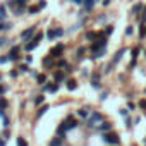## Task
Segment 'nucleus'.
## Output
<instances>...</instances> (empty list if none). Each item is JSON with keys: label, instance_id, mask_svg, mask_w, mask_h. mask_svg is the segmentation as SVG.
<instances>
[{"label": "nucleus", "instance_id": "nucleus-1", "mask_svg": "<svg viewBox=\"0 0 146 146\" xmlns=\"http://www.w3.org/2000/svg\"><path fill=\"white\" fill-rule=\"evenodd\" d=\"M76 125H78V120H74L72 117H67V119H65V122H62V125H58L57 132H58V136H62V134H65L69 129H74Z\"/></svg>", "mask_w": 146, "mask_h": 146}, {"label": "nucleus", "instance_id": "nucleus-2", "mask_svg": "<svg viewBox=\"0 0 146 146\" xmlns=\"http://www.w3.org/2000/svg\"><path fill=\"white\" fill-rule=\"evenodd\" d=\"M102 122H103V115L98 113V112H91V115L88 117V125L90 127H98Z\"/></svg>", "mask_w": 146, "mask_h": 146}, {"label": "nucleus", "instance_id": "nucleus-3", "mask_svg": "<svg viewBox=\"0 0 146 146\" xmlns=\"http://www.w3.org/2000/svg\"><path fill=\"white\" fill-rule=\"evenodd\" d=\"M64 35V29H60V28H50L48 31H46V38L52 41V40H55V38H58V36H62Z\"/></svg>", "mask_w": 146, "mask_h": 146}, {"label": "nucleus", "instance_id": "nucleus-4", "mask_svg": "<svg viewBox=\"0 0 146 146\" xmlns=\"http://www.w3.org/2000/svg\"><path fill=\"white\" fill-rule=\"evenodd\" d=\"M64 50H65V46H64V43H58V45H55L52 50H50V57H53V58H57V57H60L62 53H64Z\"/></svg>", "mask_w": 146, "mask_h": 146}, {"label": "nucleus", "instance_id": "nucleus-5", "mask_svg": "<svg viewBox=\"0 0 146 146\" xmlns=\"http://www.w3.org/2000/svg\"><path fill=\"white\" fill-rule=\"evenodd\" d=\"M103 141L108 143V144H117L119 143V136L115 132H105L103 134Z\"/></svg>", "mask_w": 146, "mask_h": 146}, {"label": "nucleus", "instance_id": "nucleus-6", "mask_svg": "<svg viewBox=\"0 0 146 146\" xmlns=\"http://www.w3.org/2000/svg\"><path fill=\"white\" fill-rule=\"evenodd\" d=\"M36 33V26H31V28H28V29H24L23 33H21V40L23 41H28V40H31V36Z\"/></svg>", "mask_w": 146, "mask_h": 146}, {"label": "nucleus", "instance_id": "nucleus-7", "mask_svg": "<svg viewBox=\"0 0 146 146\" xmlns=\"http://www.w3.org/2000/svg\"><path fill=\"white\" fill-rule=\"evenodd\" d=\"M38 45H40V40H38V38H33L31 43H28V45L24 46V50H26V52H31V50H35Z\"/></svg>", "mask_w": 146, "mask_h": 146}, {"label": "nucleus", "instance_id": "nucleus-8", "mask_svg": "<svg viewBox=\"0 0 146 146\" xmlns=\"http://www.w3.org/2000/svg\"><path fill=\"white\" fill-rule=\"evenodd\" d=\"M76 88H78V83H76L74 79H69V81H67V90H69V91H74Z\"/></svg>", "mask_w": 146, "mask_h": 146}, {"label": "nucleus", "instance_id": "nucleus-9", "mask_svg": "<svg viewBox=\"0 0 146 146\" xmlns=\"http://www.w3.org/2000/svg\"><path fill=\"white\" fill-rule=\"evenodd\" d=\"M143 9H144V7H143V4H136V5L131 9V14H134V16H136V14H139Z\"/></svg>", "mask_w": 146, "mask_h": 146}, {"label": "nucleus", "instance_id": "nucleus-10", "mask_svg": "<svg viewBox=\"0 0 146 146\" xmlns=\"http://www.w3.org/2000/svg\"><path fill=\"white\" fill-rule=\"evenodd\" d=\"M45 90H46V91H50V93H55V91L58 90V84H57V83H52V84H46V86H45Z\"/></svg>", "mask_w": 146, "mask_h": 146}, {"label": "nucleus", "instance_id": "nucleus-11", "mask_svg": "<svg viewBox=\"0 0 146 146\" xmlns=\"http://www.w3.org/2000/svg\"><path fill=\"white\" fill-rule=\"evenodd\" d=\"M98 127H100V131L108 132V131L112 129V124H110V122H102V125H98Z\"/></svg>", "mask_w": 146, "mask_h": 146}, {"label": "nucleus", "instance_id": "nucleus-12", "mask_svg": "<svg viewBox=\"0 0 146 146\" xmlns=\"http://www.w3.org/2000/svg\"><path fill=\"white\" fill-rule=\"evenodd\" d=\"M24 11H26V4H23V5H17V7L14 9V14H16V16H21Z\"/></svg>", "mask_w": 146, "mask_h": 146}, {"label": "nucleus", "instance_id": "nucleus-13", "mask_svg": "<svg viewBox=\"0 0 146 146\" xmlns=\"http://www.w3.org/2000/svg\"><path fill=\"white\" fill-rule=\"evenodd\" d=\"M46 110H48V105H41V107H40V110H38V113H36V119H40Z\"/></svg>", "mask_w": 146, "mask_h": 146}, {"label": "nucleus", "instance_id": "nucleus-14", "mask_svg": "<svg viewBox=\"0 0 146 146\" xmlns=\"http://www.w3.org/2000/svg\"><path fill=\"white\" fill-rule=\"evenodd\" d=\"M122 53H124V50H120V52H117V53H115V57H113V60H112V65H113V64H117V62L122 58Z\"/></svg>", "mask_w": 146, "mask_h": 146}, {"label": "nucleus", "instance_id": "nucleus-15", "mask_svg": "<svg viewBox=\"0 0 146 146\" xmlns=\"http://www.w3.org/2000/svg\"><path fill=\"white\" fill-rule=\"evenodd\" d=\"M43 102H45V96H43V95H38V96L35 98V103H36V105H43Z\"/></svg>", "mask_w": 146, "mask_h": 146}, {"label": "nucleus", "instance_id": "nucleus-16", "mask_svg": "<svg viewBox=\"0 0 146 146\" xmlns=\"http://www.w3.org/2000/svg\"><path fill=\"white\" fill-rule=\"evenodd\" d=\"M144 36H146V26H144V24H141V28H139V38L143 40Z\"/></svg>", "mask_w": 146, "mask_h": 146}, {"label": "nucleus", "instance_id": "nucleus-17", "mask_svg": "<svg viewBox=\"0 0 146 146\" xmlns=\"http://www.w3.org/2000/svg\"><path fill=\"white\" fill-rule=\"evenodd\" d=\"M84 5H86V9H88V11H91V9H93V5H95V0H84Z\"/></svg>", "mask_w": 146, "mask_h": 146}, {"label": "nucleus", "instance_id": "nucleus-18", "mask_svg": "<svg viewBox=\"0 0 146 146\" xmlns=\"http://www.w3.org/2000/svg\"><path fill=\"white\" fill-rule=\"evenodd\" d=\"M7 16V9H5V5H0V19H4Z\"/></svg>", "mask_w": 146, "mask_h": 146}, {"label": "nucleus", "instance_id": "nucleus-19", "mask_svg": "<svg viewBox=\"0 0 146 146\" xmlns=\"http://www.w3.org/2000/svg\"><path fill=\"white\" fill-rule=\"evenodd\" d=\"M36 79H38L40 84H43V83L46 81V76H45V74H36Z\"/></svg>", "mask_w": 146, "mask_h": 146}, {"label": "nucleus", "instance_id": "nucleus-20", "mask_svg": "<svg viewBox=\"0 0 146 146\" xmlns=\"http://www.w3.org/2000/svg\"><path fill=\"white\" fill-rule=\"evenodd\" d=\"M139 52H141V48H139V46H134V48H132V58H137V53H139Z\"/></svg>", "mask_w": 146, "mask_h": 146}, {"label": "nucleus", "instance_id": "nucleus-21", "mask_svg": "<svg viewBox=\"0 0 146 146\" xmlns=\"http://www.w3.org/2000/svg\"><path fill=\"white\" fill-rule=\"evenodd\" d=\"M55 81H57V83L64 81V74H62V72H57V74H55Z\"/></svg>", "mask_w": 146, "mask_h": 146}, {"label": "nucleus", "instance_id": "nucleus-22", "mask_svg": "<svg viewBox=\"0 0 146 146\" xmlns=\"http://www.w3.org/2000/svg\"><path fill=\"white\" fill-rule=\"evenodd\" d=\"M17 146H28L26 139H23V137H17Z\"/></svg>", "mask_w": 146, "mask_h": 146}, {"label": "nucleus", "instance_id": "nucleus-23", "mask_svg": "<svg viewBox=\"0 0 146 146\" xmlns=\"http://www.w3.org/2000/svg\"><path fill=\"white\" fill-rule=\"evenodd\" d=\"M40 11V7H36V5H33V7H29V14H36Z\"/></svg>", "mask_w": 146, "mask_h": 146}, {"label": "nucleus", "instance_id": "nucleus-24", "mask_svg": "<svg viewBox=\"0 0 146 146\" xmlns=\"http://www.w3.org/2000/svg\"><path fill=\"white\" fill-rule=\"evenodd\" d=\"M112 31H113V26H107V29H105V36L112 35Z\"/></svg>", "mask_w": 146, "mask_h": 146}, {"label": "nucleus", "instance_id": "nucleus-25", "mask_svg": "<svg viewBox=\"0 0 146 146\" xmlns=\"http://www.w3.org/2000/svg\"><path fill=\"white\" fill-rule=\"evenodd\" d=\"M79 115H81V117H88V108H83V110H79Z\"/></svg>", "mask_w": 146, "mask_h": 146}, {"label": "nucleus", "instance_id": "nucleus-26", "mask_svg": "<svg viewBox=\"0 0 146 146\" xmlns=\"http://www.w3.org/2000/svg\"><path fill=\"white\" fill-rule=\"evenodd\" d=\"M139 107L143 108V112H146V100H141L139 102Z\"/></svg>", "mask_w": 146, "mask_h": 146}, {"label": "nucleus", "instance_id": "nucleus-27", "mask_svg": "<svg viewBox=\"0 0 146 146\" xmlns=\"http://www.w3.org/2000/svg\"><path fill=\"white\" fill-rule=\"evenodd\" d=\"M83 53H84V48L81 46V48L78 50V53H76V57H79V58H81V57H83Z\"/></svg>", "mask_w": 146, "mask_h": 146}, {"label": "nucleus", "instance_id": "nucleus-28", "mask_svg": "<svg viewBox=\"0 0 146 146\" xmlns=\"http://www.w3.org/2000/svg\"><path fill=\"white\" fill-rule=\"evenodd\" d=\"M17 52H19V46H14V48L11 50V55H17Z\"/></svg>", "mask_w": 146, "mask_h": 146}, {"label": "nucleus", "instance_id": "nucleus-29", "mask_svg": "<svg viewBox=\"0 0 146 146\" xmlns=\"http://www.w3.org/2000/svg\"><path fill=\"white\" fill-rule=\"evenodd\" d=\"M5 107H7V102L2 98V100H0V108H5Z\"/></svg>", "mask_w": 146, "mask_h": 146}, {"label": "nucleus", "instance_id": "nucleus-30", "mask_svg": "<svg viewBox=\"0 0 146 146\" xmlns=\"http://www.w3.org/2000/svg\"><path fill=\"white\" fill-rule=\"evenodd\" d=\"M43 64H45V65H48V64H52V58H50V57H46V58L43 60Z\"/></svg>", "mask_w": 146, "mask_h": 146}, {"label": "nucleus", "instance_id": "nucleus-31", "mask_svg": "<svg viewBox=\"0 0 146 146\" xmlns=\"http://www.w3.org/2000/svg\"><path fill=\"white\" fill-rule=\"evenodd\" d=\"M9 60V57H0V64H5Z\"/></svg>", "mask_w": 146, "mask_h": 146}, {"label": "nucleus", "instance_id": "nucleus-32", "mask_svg": "<svg viewBox=\"0 0 146 146\" xmlns=\"http://www.w3.org/2000/svg\"><path fill=\"white\" fill-rule=\"evenodd\" d=\"M125 35H132V26H129V28L125 29Z\"/></svg>", "mask_w": 146, "mask_h": 146}, {"label": "nucleus", "instance_id": "nucleus-33", "mask_svg": "<svg viewBox=\"0 0 146 146\" xmlns=\"http://www.w3.org/2000/svg\"><path fill=\"white\" fill-rule=\"evenodd\" d=\"M5 43H7V40H5V38H0V46H4Z\"/></svg>", "mask_w": 146, "mask_h": 146}, {"label": "nucleus", "instance_id": "nucleus-34", "mask_svg": "<svg viewBox=\"0 0 146 146\" xmlns=\"http://www.w3.org/2000/svg\"><path fill=\"white\" fill-rule=\"evenodd\" d=\"M45 5H46V2H45V0H41V2H40V5H38V7H40V9H43Z\"/></svg>", "mask_w": 146, "mask_h": 146}, {"label": "nucleus", "instance_id": "nucleus-35", "mask_svg": "<svg viewBox=\"0 0 146 146\" xmlns=\"http://www.w3.org/2000/svg\"><path fill=\"white\" fill-rule=\"evenodd\" d=\"M19 69H21V70H23V72H28V65H21V67H19Z\"/></svg>", "mask_w": 146, "mask_h": 146}, {"label": "nucleus", "instance_id": "nucleus-36", "mask_svg": "<svg viewBox=\"0 0 146 146\" xmlns=\"http://www.w3.org/2000/svg\"><path fill=\"white\" fill-rule=\"evenodd\" d=\"M127 108H129V110H134V103L129 102V103H127Z\"/></svg>", "mask_w": 146, "mask_h": 146}, {"label": "nucleus", "instance_id": "nucleus-37", "mask_svg": "<svg viewBox=\"0 0 146 146\" xmlns=\"http://www.w3.org/2000/svg\"><path fill=\"white\" fill-rule=\"evenodd\" d=\"M102 4H103V5H108V4H110V0H103Z\"/></svg>", "mask_w": 146, "mask_h": 146}, {"label": "nucleus", "instance_id": "nucleus-38", "mask_svg": "<svg viewBox=\"0 0 146 146\" xmlns=\"http://www.w3.org/2000/svg\"><path fill=\"white\" fill-rule=\"evenodd\" d=\"M4 91H5V88H4V86H0V95H2Z\"/></svg>", "mask_w": 146, "mask_h": 146}]
</instances>
